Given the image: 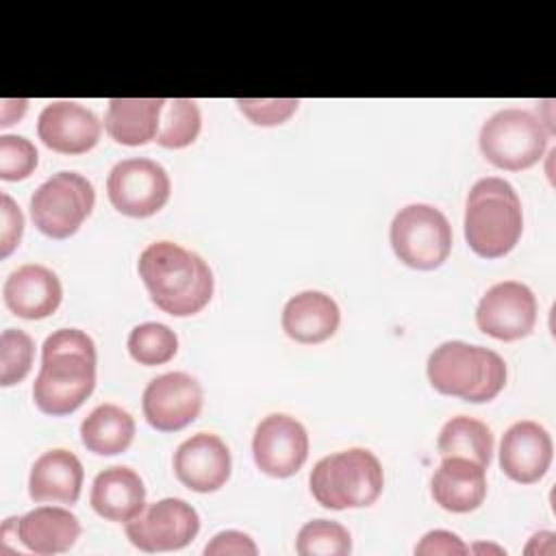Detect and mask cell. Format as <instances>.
<instances>
[{"label": "cell", "mask_w": 556, "mask_h": 556, "mask_svg": "<svg viewBox=\"0 0 556 556\" xmlns=\"http://www.w3.org/2000/svg\"><path fill=\"white\" fill-rule=\"evenodd\" d=\"M252 456L256 467L271 478L298 473L308 456L306 428L285 413L263 417L252 437Z\"/></svg>", "instance_id": "4fadbf2b"}, {"label": "cell", "mask_w": 556, "mask_h": 556, "mask_svg": "<svg viewBox=\"0 0 556 556\" xmlns=\"http://www.w3.org/2000/svg\"><path fill=\"white\" fill-rule=\"evenodd\" d=\"M239 111L256 126H280L300 106L298 98H237Z\"/></svg>", "instance_id": "4dcf8cb0"}, {"label": "cell", "mask_w": 556, "mask_h": 556, "mask_svg": "<svg viewBox=\"0 0 556 556\" xmlns=\"http://www.w3.org/2000/svg\"><path fill=\"white\" fill-rule=\"evenodd\" d=\"M126 345L132 361L146 367H154V365H165L176 356L178 337L165 324L143 321L130 330Z\"/></svg>", "instance_id": "4316f807"}, {"label": "cell", "mask_w": 556, "mask_h": 556, "mask_svg": "<svg viewBox=\"0 0 556 556\" xmlns=\"http://www.w3.org/2000/svg\"><path fill=\"white\" fill-rule=\"evenodd\" d=\"M96 204L93 185L76 172L52 174L30 195V217L39 232L50 239L72 237L91 215Z\"/></svg>", "instance_id": "ba28073f"}, {"label": "cell", "mask_w": 556, "mask_h": 556, "mask_svg": "<svg viewBox=\"0 0 556 556\" xmlns=\"http://www.w3.org/2000/svg\"><path fill=\"white\" fill-rule=\"evenodd\" d=\"M15 532L20 543L41 556L67 552L80 536V521L61 506H37L17 517Z\"/></svg>", "instance_id": "ffe728a7"}, {"label": "cell", "mask_w": 556, "mask_h": 556, "mask_svg": "<svg viewBox=\"0 0 556 556\" xmlns=\"http://www.w3.org/2000/svg\"><path fill=\"white\" fill-rule=\"evenodd\" d=\"M163 98H113L104 115V128L122 146H146L156 139Z\"/></svg>", "instance_id": "603a6c76"}, {"label": "cell", "mask_w": 556, "mask_h": 556, "mask_svg": "<svg viewBox=\"0 0 556 556\" xmlns=\"http://www.w3.org/2000/svg\"><path fill=\"white\" fill-rule=\"evenodd\" d=\"M96 343L78 328L54 330L41 348V367L33 382L37 408L52 417L78 410L96 387Z\"/></svg>", "instance_id": "6da1fadb"}, {"label": "cell", "mask_w": 556, "mask_h": 556, "mask_svg": "<svg viewBox=\"0 0 556 556\" xmlns=\"http://www.w3.org/2000/svg\"><path fill=\"white\" fill-rule=\"evenodd\" d=\"M83 463L70 450L43 452L30 467L28 495L33 502L76 504L83 489Z\"/></svg>", "instance_id": "d6986e66"}, {"label": "cell", "mask_w": 556, "mask_h": 556, "mask_svg": "<svg viewBox=\"0 0 556 556\" xmlns=\"http://www.w3.org/2000/svg\"><path fill=\"white\" fill-rule=\"evenodd\" d=\"M24 215L9 193L0 195V256L7 258L22 239Z\"/></svg>", "instance_id": "1f68e13d"}, {"label": "cell", "mask_w": 556, "mask_h": 556, "mask_svg": "<svg viewBox=\"0 0 556 556\" xmlns=\"http://www.w3.org/2000/svg\"><path fill=\"white\" fill-rule=\"evenodd\" d=\"M7 308L22 319H46L50 317L61 300L63 287L59 276L37 263H28L9 274L2 287Z\"/></svg>", "instance_id": "e0dca14e"}, {"label": "cell", "mask_w": 556, "mask_h": 556, "mask_svg": "<svg viewBox=\"0 0 556 556\" xmlns=\"http://www.w3.org/2000/svg\"><path fill=\"white\" fill-rule=\"evenodd\" d=\"M395 256L421 271L441 267L452 250V226L447 217L430 204H408L400 208L389 230Z\"/></svg>", "instance_id": "52a82bcc"}, {"label": "cell", "mask_w": 556, "mask_h": 556, "mask_svg": "<svg viewBox=\"0 0 556 556\" xmlns=\"http://www.w3.org/2000/svg\"><path fill=\"white\" fill-rule=\"evenodd\" d=\"M430 493L450 513L476 510L486 497V467L469 458L445 456L432 473Z\"/></svg>", "instance_id": "ac0fdd59"}, {"label": "cell", "mask_w": 556, "mask_h": 556, "mask_svg": "<svg viewBox=\"0 0 556 556\" xmlns=\"http://www.w3.org/2000/svg\"><path fill=\"white\" fill-rule=\"evenodd\" d=\"M341 321L337 302L324 291H302L282 308V330L289 339L315 345L328 341Z\"/></svg>", "instance_id": "44dd1931"}, {"label": "cell", "mask_w": 556, "mask_h": 556, "mask_svg": "<svg viewBox=\"0 0 556 556\" xmlns=\"http://www.w3.org/2000/svg\"><path fill=\"white\" fill-rule=\"evenodd\" d=\"M478 328L500 341L528 337L536 324V298L517 280H504L486 289L476 308Z\"/></svg>", "instance_id": "8fae6325"}, {"label": "cell", "mask_w": 556, "mask_h": 556, "mask_svg": "<svg viewBox=\"0 0 556 556\" xmlns=\"http://www.w3.org/2000/svg\"><path fill=\"white\" fill-rule=\"evenodd\" d=\"M469 547L447 530H430L415 545V554H467Z\"/></svg>", "instance_id": "836d02e7"}, {"label": "cell", "mask_w": 556, "mask_h": 556, "mask_svg": "<svg viewBox=\"0 0 556 556\" xmlns=\"http://www.w3.org/2000/svg\"><path fill=\"white\" fill-rule=\"evenodd\" d=\"M35 358V341L20 328H7L0 334V384L22 382Z\"/></svg>", "instance_id": "f1b7e54d"}, {"label": "cell", "mask_w": 556, "mask_h": 556, "mask_svg": "<svg viewBox=\"0 0 556 556\" xmlns=\"http://www.w3.org/2000/svg\"><path fill=\"white\" fill-rule=\"evenodd\" d=\"M437 450L441 458L460 456L482 467H489L493 456V434L484 421L467 415H456L443 424L437 439Z\"/></svg>", "instance_id": "d4e9b609"}, {"label": "cell", "mask_w": 556, "mask_h": 556, "mask_svg": "<svg viewBox=\"0 0 556 556\" xmlns=\"http://www.w3.org/2000/svg\"><path fill=\"white\" fill-rule=\"evenodd\" d=\"M206 556H224V554H235V556H256L258 547L256 543L239 532V530H224L219 534H215L206 547H204Z\"/></svg>", "instance_id": "d6a6232c"}, {"label": "cell", "mask_w": 556, "mask_h": 556, "mask_svg": "<svg viewBox=\"0 0 556 556\" xmlns=\"http://www.w3.org/2000/svg\"><path fill=\"white\" fill-rule=\"evenodd\" d=\"M430 384L465 402H491L506 384L504 358L482 345L445 341L434 348L426 363Z\"/></svg>", "instance_id": "277c9868"}, {"label": "cell", "mask_w": 556, "mask_h": 556, "mask_svg": "<svg viewBox=\"0 0 556 556\" xmlns=\"http://www.w3.org/2000/svg\"><path fill=\"white\" fill-rule=\"evenodd\" d=\"M204 393L200 382L185 371H169L152 378L141 397L146 421L159 432L187 428L202 410Z\"/></svg>", "instance_id": "7c38bea8"}, {"label": "cell", "mask_w": 556, "mask_h": 556, "mask_svg": "<svg viewBox=\"0 0 556 556\" xmlns=\"http://www.w3.org/2000/svg\"><path fill=\"white\" fill-rule=\"evenodd\" d=\"M172 193L165 167L152 159H124L113 165L106 178V195L115 211L128 217L159 213Z\"/></svg>", "instance_id": "9c48e42d"}, {"label": "cell", "mask_w": 556, "mask_h": 556, "mask_svg": "<svg viewBox=\"0 0 556 556\" xmlns=\"http://www.w3.org/2000/svg\"><path fill=\"white\" fill-rule=\"evenodd\" d=\"M295 552L300 556H348L352 552V536L339 521L313 519L300 528Z\"/></svg>", "instance_id": "83f0119b"}, {"label": "cell", "mask_w": 556, "mask_h": 556, "mask_svg": "<svg viewBox=\"0 0 556 556\" xmlns=\"http://www.w3.org/2000/svg\"><path fill=\"white\" fill-rule=\"evenodd\" d=\"M135 439L132 415L117 404L96 406L80 424L83 445L98 456H115L130 447Z\"/></svg>", "instance_id": "cb8c5ba5"}, {"label": "cell", "mask_w": 556, "mask_h": 556, "mask_svg": "<svg viewBox=\"0 0 556 556\" xmlns=\"http://www.w3.org/2000/svg\"><path fill=\"white\" fill-rule=\"evenodd\" d=\"M150 300L167 315L189 317L200 313L213 298V271L208 263L174 241H154L137 263Z\"/></svg>", "instance_id": "7a4b0ae2"}, {"label": "cell", "mask_w": 556, "mask_h": 556, "mask_svg": "<svg viewBox=\"0 0 556 556\" xmlns=\"http://www.w3.org/2000/svg\"><path fill=\"white\" fill-rule=\"evenodd\" d=\"M202 128V115L193 100L174 98L165 100L156 143L163 148H187L191 146Z\"/></svg>", "instance_id": "484cf974"}, {"label": "cell", "mask_w": 556, "mask_h": 556, "mask_svg": "<svg viewBox=\"0 0 556 556\" xmlns=\"http://www.w3.org/2000/svg\"><path fill=\"white\" fill-rule=\"evenodd\" d=\"M37 148L30 139L20 135L0 137V178L2 180H24L37 167Z\"/></svg>", "instance_id": "f546056e"}, {"label": "cell", "mask_w": 556, "mask_h": 556, "mask_svg": "<svg viewBox=\"0 0 556 556\" xmlns=\"http://www.w3.org/2000/svg\"><path fill=\"white\" fill-rule=\"evenodd\" d=\"M91 508L106 521L128 523L146 508V486L130 467H109L93 478Z\"/></svg>", "instance_id": "7402d4cb"}, {"label": "cell", "mask_w": 556, "mask_h": 556, "mask_svg": "<svg viewBox=\"0 0 556 556\" xmlns=\"http://www.w3.org/2000/svg\"><path fill=\"white\" fill-rule=\"evenodd\" d=\"M37 135L59 154H85L96 148L102 124L93 111L72 100L46 104L37 117Z\"/></svg>", "instance_id": "5bb4252c"}, {"label": "cell", "mask_w": 556, "mask_h": 556, "mask_svg": "<svg viewBox=\"0 0 556 556\" xmlns=\"http://www.w3.org/2000/svg\"><path fill=\"white\" fill-rule=\"evenodd\" d=\"M28 100L20 98V100H2L0 102V126H11L15 124L24 113H26Z\"/></svg>", "instance_id": "e575fe53"}, {"label": "cell", "mask_w": 556, "mask_h": 556, "mask_svg": "<svg viewBox=\"0 0 556 556\" xmlns=\"http://www.w3.org/2000/svg\"><path fill=\"white\" fill-rule=\"evenodd\" d=\"M232 460L228 445L213 432L185 439L174 452L176 478L195 493H213L230 478Z\"/></svg>", "instance_id": "9a60e30c"}, {"label": "cell", "mask_w": 556, "mask_h": 556, "mask_svg": "<svg viewBox=\"0 0 556 556\" xmlns=\"http://www.w3.org/2000/svg\"><path fill=\"white\" fill-rule=\"evenodd\" d=\"M471 549H473V552H480V549H484V552H497V554H502V552H504L502 547H495V545H482V543H480V545H473Z\"/></svg>", "instance_id": "d590c367"}, {"label": "cell", "mask_w": 556, "mask_h": 556, "mask_svg": "<svg viewBox=\"0 0 556 556\" xmlns=\"http://www.w3.org/2000/svg\"><path fill=\"white\" fill-rule=\"evenodd\" d=\"M552 456L554 443L549 432L530 419L513 424L500 441V467L519 484L539 482L547 473Z\"/></svg>", "instance_id": "2e32d148"}, {"label": "cell", "mask_w": 556, "mask_h": 556, "mask_svg": "<svg viewBox=\"0 0 556 556\" xmlns=\"http://www.w3.org/2000/svg\"><path fill=\"white\" fill-rule=\"evenodd\" d=\"M200 530V517L180 497H165L143 508L126 523V536L141 552H174L187 547Z\"/></svg>", "instance_id": "30bf717a"}, {"label": "cell", "mask_w": 556, "mask_h": 556, "mask_svg": "<svg viewBox=\"0 0 556 556\" xmlns=\"http://www.w3.org/2000/svg\"><path fill=\"white\" fill-rule=\"evenodd\" d=\"M308 486L324 508H363L380 497L384 471L374 452L350 447L319 458L308 476Z\"/></svg>", "instance_id": "5b68a950"}, {"label": "cell", "mask_w": 556, "mask_h": 556, "mask_svg": "<svg viewBox=\"0 0 556 556\" xmlns=\"http://www.w3.org/2000/svg\"><path fill=\"white\" fill-rule=\"evenodd\" d=\"M549 130L543 119L523 109H502L480 128V152L500 169L521 172L541 161Z\"/></svg>", "instance_id": "8992f818"}, {"label": "cell", "mask_w": 556, "mask_h": 556, "mask_svg": "<svg viewBox=\"0 0 556 556\" xmlns=\"http://www.w3.org/2000/svg\"><path fill=\"white\" fill-rule=\"evenodd\" d=\"M523 232V211L515 187L497 176L473 182L465 202V239L482 258L506 256Z\"/></svg>", "instance_id": "3957f363"}]
</instances>
